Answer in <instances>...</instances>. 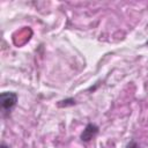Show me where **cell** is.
Wrapping results in <instances>:
<instances>
[{
  "mask_svg": "<svg viewBox=\"0 0 148 148\" xmlns=\"http://www.w3.org/2000/svg\"><path fill=\"white\" fill-rule=\"evenodd\" d=\"M146 44H148V40H147V43H146Z\"/></svg>",
  "mask_w": 148,
  "mask_h": 148,
  "instance_id": "8992f818",
  "label": "cell"
},
{
  "mask_svg": "<svg viewBox=\"0 0 148 148\" xmlns=\"http://www.w3.org/2000/svg\"><path fill=\"white\" fill-rule=\"evenodd\" d=\"M18 96L14 91H3L0 96V102H1V110L2 113H10V111L15 108L17 104Z\"/></svg>",
  "mask_w": 148,
  "mask_h": 148,
  "instance_id": "6da1fadb",
  "label": "cell"
},
{
  "mask_svg": "<svg viewBox=\"0 0 148 148\" xmlns=\"http://www.w3.org/2000/svg\"><path fill=\"white\" fill-rule=\"evenodd\" d=\"M126 148H140V146H139L135 141H131V142L126 146Z\"/></svg>",
  "mask_w": 148,
  "mask_h": 148,
  "instance_id": "277c9868",
  "label": "cell"
},
{
  "mask_svg": "<svg viewBox=\"0 0 148 148\" xmlns=\"http://www.w3.org/2000/svg\"><path fill=\"white\" fill-rule=\"evenodd\" d=\"M75 104V99L74 98H66V99H62L58 103V106L60 108H66L68 105H74Z\"/></svg>",
  "mask_w": 148,
  "mask_h": 148,
  "instance_id": "3957f363",
  "label": "cell"
},
{
  "mask_svg": "<svg viewBox=\"0 0 148 148\" xmlns=\"http://www.w3.org/2000/svg\"><path fill=\"white\" fill-rule=\"evenodd\" d=\"M98 131H99V128H98V126H97L96 124L89 123V124L84 127V130L82 131V133H81V135H80V139H81L83 142H89L90 140H92V139L97 135Z\"/></svg>",
  "mask_w": 148,
  "mask_h": 148,
  "instance_id": "7a4b0ae2",
  "label": "cell"
},
{
  "mask_svg": "<svg viewBox=\"0 0 148 148\" xmlns=\"http://www.w3.org/2000/svg\"><path fill=\"white\" fill-rule=\"evenodd\" d=\"M0 148H9V146H7L6 143H3V142H2V143H1V147H0Z\"/></svg>",
  "mask_w": 148,
  "mask_h": 148,
  "instance_id": "5b68a950",
  "label": "cell"
}]
</instances>
